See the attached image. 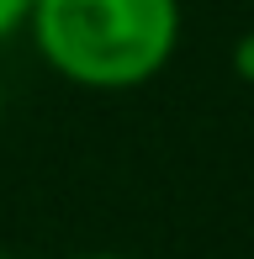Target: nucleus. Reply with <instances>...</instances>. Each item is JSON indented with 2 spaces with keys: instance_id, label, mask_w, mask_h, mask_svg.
Listing matches in <instances>:
<instances>
[{
  "instance_id": "1",
  "label": "nucleus",
  "mask_w": 254,
  "mask_h": 259,
  "mask_svg": "<svg viewBox=\"0 0 254 259\" xmlns=\"http://www.w3.org/2000/svg\"><path fill=\"white\" fill-rule=\"evenodd\" d=\"M27 37L79 90H138L180 48V0H32Z\"/></svg>"
},
{
  "instance_id": "2",
  "label": "nucleus",
  "mask_w": 254,
  "mask_h": 259,
  "mask_svg": "<svg viewBox=\"0 0 254 259\" xmlns=\"http://www.w3.org/2000/svg\"><path fill=\"white\" fill-rule=\"evenodd\" d=\"M27 21H32V0H0V42L27 32Z\"/></svg>"
},
{
  "instance_id": "3",
  "label": "nucleus",
  "mask_w": 254,
  "mask_h": 259,
  "mask_svg": "<svg viewBox=\"0 0 254 259\" xmlns=\"http://www.w3.org/2000/svg\"><path fill=\"white\" fill-rule=\"evenodd\" d=\"M233 69H238V79H249V85H254V32H244V37H238V48H233Z\"/></svg>"
},
{
  "instance_id": "4",
  "label": "nucleus",
  "mask_w": 254,
  "mask_h": 259,
  "mask_svg": "<svg viewBox=\"0 0 254 259\" xmlns=\"http://www.w3.org/2000/svg\"><path fill=\"white\" fill-rule=\"evenodd\" d=\"M69 259H133V254H111V249H96V254H69Z\"/></svg>"
},
{
  "instance_id": "5",
  "label": "nucleus",
  "mask_w": 254,
  "mask_h": 259,
  "mask_svg": "<svg viewBox=\"0 0 254 259\" xmlns=\"http://www.w3.org/2000/svg\"><path fill=\"white\" fill-rule=\"evenodd\" d=\"M0 116H6V90H0Z\"/></svg>"
}]
</instances>
